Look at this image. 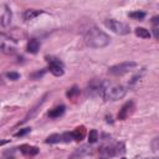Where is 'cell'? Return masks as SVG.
Returning <instances> with one entry per match:
<instances>
[{
	"label": "cell",
	"mask_w": 159,
	"mask_h": 159,
	"mask_svg": "<svg viewBox=\"0 0 159 159\" xmlns=\"http://www.w3.org/2000/svg\"><path fill=\"white\" fill-rule=\"evenodd\" d=\"M9 159H12V158H9Z\"/></svg>",
	"instance_id": "83f0119b"
},
{
	"label": "cell",
	"mask_w": 159,
	"mask_h": 159,
	"mask_svg": "<svg viewBox=\"0 0 159 159\" xmlns=\"http://www.w3.org/2000/svg\"><path fill=\"white\" fill-rule=\"evenodd\" d=\"M147 159H158L157 157H154V158H147Z\"/></svg>",
	"instance_id": "484cf974"
},
{
	"label": "cell",
	"mask_w": 159,
	"mask_h": 159,
	"mask_svg": "<svg viewBox=\"0 0 159 159\" xmlns=\"http://www.w3.org/2000/svg\"><path fill=\"white\" fill-rule=\"evenodd\" d=\"M144 16H145V12H143V11H133V12H129V17H132L134 20H142V19H144Z\"/></svg>",
	"instance_id": "d6986e66"
},
{
	"label": "cell",
	"mask_w": 159,
	"mask_h": 159,
	"mask_svg": "<svg viewBox=\"0 0 159 159\" xmlns=\"http://www.w3.org/2000/svg\"><path fill=\"white\" fill-rule=\"evenodd\" d=\"M61 140H62L61 134H51L50 137H47L46 143H48V144H53V143H60Z\"/></svg>",
	"instance_id": "ac0fdd59"
},
{
	"label": "cell",
	"mask_w": 159,
	"mask_h": 159,
	"mask_svg": "<svg viewBox=\"0 0 159 159\" xmlns=\"http://www.w3.org/2000/svg\"><path fill=\"white\" fill-rule=\"evenodd\" d=\"M30 130H31V128H24V129H20L19 132L15 133V137H22V135L30 133Z\"/></svg>",
	"instance_id": "cb8c5ba5"
},
{
	"label": "cell",
	"mask_w": 159,
	"mask_h": 159,
	"mask_svg": "<svg viewBox=\"0 0 159 159\" xmlns=\"http://www.w3.org/2000/svg\"><path fill=\"white\" fill-rule=\"evenodd\" d=\"M42 11L41 10H34V9H29L24 12V19L26 21H30V20H34L35 17H37L39 15H41Z\"/></svg>",
	"instance_id": "5bb4252c"
},
{
	"label": "cell",
	"mask_w": 159,
	"mask_h": 159,
	"mask_svg": "<svg viewBox=\"0 0 159 159\" xmlns=\"http://www.w3.org/2000/svg\"><path fill=\"white\" fill-rule=\"evenodd\" d=\"M135 35L139 36V37H142V39H149L150 37L149 30H147L144 27H137L135 29Z\"/></svg>",
	"instance_id": "e0dca14e"
},
{
	"label": "cell",
	"mask_w": 159,
	"mask_h": 159,
	"mask_svg": "<svg viewBox=\"0 0 159 159\" xmlns=\"http://www.w3.org/2000/svg\"><path fill=\"white\" fill-rule=\"evenodd\" d=\"M84 135H86V129H84V127H77V128L72 132V137H73V139L77 140V142L82 140V139L84 138Z\"/></svg>",
	"instance_id": "9a60e30c"
},
{
	"label": "cell",
	"mask_w": 159,
	"mask_h": 159,
	"mask_svg": "<svg viewBox=\"0 0 159 159\" xmlns=\"http://www.w3.org/2000/svg\"><path fill=\"white\" fill-rule=\"evenodd\" d=\"M46 58H47V62H48V70H50V72L53 76H57V77L62 76L63 75V63L58 58L52 57V56L46 57Z\"/></svg>",
	"instance_id": "52a82bcc"
},
{
	"label": "cell",
	"mask_w": 159,
	"mask_h": 159,
	"mask_svg": "<svg viewBox=\"0 0 159 159\" xmlns=\"http://www.w3.org/2000/svg\"><path fill=\"white\" fill-rule=\"evenodd\" d=\"M20 150H21V153H24L26 155H36L39 153V149L36 147H31V145H26V144L21 145Z\"/></svg>",
	"instance_id": "2e32d148"
},
{
	"label": "cell",
	"mask_w": 159,
	"mask_h": 159,
	"mask_svg": "<svg viewBox=\"0 0 159 159\" xmlns=\"http://www.w3.org/2000/svg\"><path fill=\"white\" fill-rule=\"evenodd\" d=\"M39 48H40V41L36 39H31L26 45V50L30 53H36L39 51Z\"/></svg>",
	"instance_id": "8fae6325"
},
{
	"label": "cell",
	"mask_w": 159,
	"mask_h": 159,
	"mask_svg": "<svg viewBox=\"0 0 159 159\" xmlns=\"http://www.w3.org/2000/svg\"><path fill=\"white\" fill-rule=\"evenodd\" d=\"M119 153H124L123 144H108L99 149V159H109Z\"/></svg>",
	"instance_id": "277c9868"
},
{
	"label": "cell",
	"mask_w": 159,
	"mask_h": 159,
	"mask_svg": "<svg viewBox=\"0 0 159 159\" xmlns=\"http://www.w3.org/2000/svg\"><path fill=\"white\" fill-rule=\"evenodd\" d=\"M6 77H7L9 80L16 81V80H19V78H20V75H19L17 72H9V73L6 75Z\"/></svg>",
	"instance_id": "603a6c76"
},
{
	"label": "cell",
	"mask_w": 159,
	"mask_h": 159,
	"mask_svg": "<svg viewBox=\"0 0 159 159\" xmlns=\"http://www.w3.org/2000/svg\"><path fill=\"white\" fill-rule=\"evenodd\" d=\"M122 159H125V158H122Z\"/></svg>",
	"instance_id": "4316f807"
},
{
	"label": "cell",
	"mask_w": 159,
	"mask_h": 159,
	"mask_svg": "<svg viewBox=\"0 0 159 159\" xmlns=\"http://www.w3.org/2000/svg\"><path fill=\"white\" fill-rule=\"evenodd\" d=\"M46 97H47V94H45V96H43V98H41V101H40V102H39V103H37V104H36V106H35V107H34V108H32V109H31V111L27 113V116L24 118V120H22L21 123H25V122H27L29 119H31V118H32V117H34V116L37 113V111H39V107H40V106H41V104L45 102V98H46Z\"/></svg>",
	"instance_id": "7c38bea8"
},
{
	"label": "cell",
	"mask_w": 159,
	"mask_h": 159,
	"mask_svg": "<svg viewBox=\"0 0 159 159\" xmlns=\"http://www.w3.org/2000/svg\"><path fill=\"white\" fill-rule=\"evenodd\" d=\"M78 93H80V88H78L77 86H73L72 88H70V89L67 91V93H66V94H67V97H68V98H73V97H76Z\"/></svg>",
	"instance_id": "ffe728a7"
},
{
	"label": "cell",
	"mask_w": 159,
	"mask_h": 159,
	"mask_svg": "<svg viewBox=\"0 0 159 159\" xmlns=\"http://www.w3.org/2000/svg\"><path fill=\"white\" fill-rule=\"evenodd\" d=\"M109 36L98 27H91L84 35V42L92 48H102L109 43Z\"/></svg>",
	"instance_id": "6da1fadb"
},
{
	"label": "cell",
	"mask_w": 159,
	"mask_h": 159,
	"mask_svg": "<svg viewBox=\"0 0 159 159\" xmlns=\"http://www.w3.org/2000/svg\"><path fill=\"white\" fill-rule=\"evenodd\" d=\"M127 93V88L122 84L116 83H103L101 96L106 101H118L122 99Z\"/></svg>",
	"instance_id": "7a4b0ae2"
},
{
	"label": "cell",
	"mask_w": 159,
	"mask_h": 159,
	"mask_svg": "<svg viewBox=\"0 0 159 159\" xmlns=\"http://www.w3.org/2000/svg\"><path fill=\"white\" fill-rule=\"evenodd\" d=\"M91 153H92V148L88 147V145H83V147L76 149V150L72 153V155H71L70 159H80V158H82V157H84V155H88V154H91Z\"/></svg>",
	"instance_id": "30bf717a"
},
{
	"label": "cell",
	"mask_w": 159,
	"mask_h": 159,
	"mask_svg": "<svg viewBox=\"0 0 159 159\" xmlns=\"http://www.w3.org/2000/svg\"><path fill=\"white\" fill-rule=\"evenodd\" d=\"M11 17H12V14L10 7L7 5H0V26L2 27L9 26L11 22Z\"/></svg>",
	"instance_id": "ba28073f"
},
{
	"label": "cell",
	"mask_w": 159,
	"mask_h": 159,
	"mask_svg": "<svg viewBox=\"0 0 159 159\" xmlns=\"http://www.w3.org/2000/svg\"><path fill=\"white\" fill-rule=\"evenodd\" d=\"M137 67V63L133 62V61H127V62H122V63H118V65H114L112 66L108 72L111 75H114V76H120V75H124V73H128L130 71H133L134 68Z\"/></svg>",
	"instance_id": "8992f818"
},
{
	"label": "cell",
	"mask_w": 159,
	"mask_h": 159,
	"mask_svg": "<svg viewBox=\"0 0 159 159\" xmlns=\"http://www.w3.org/2000/svg\"><path fill=\"white\" fill-rule=\"evenodd\" d=\"M61 138H62V142H65V143H70V142L73 139V137H72V132H71V133H70V132H66V133L61 134Z\"/></svg>",
	"instance_id": "7402d4cb"
},
{
	"label": "cell",
	"mask_w": 159,
	"mask_h": 159,
	"mask_svg": "<svg viewBox=\"0 0 159 159\" xmlns=\"http://www.w3.org/2000/svg\"><path fill=\"white\" fill-rule=\"evenodd\" d=\"M98 140V132L96 129H92L88 134V142L89 143H96Z\"/></svg>",
	"instance_id": "44dd1931"
},
{
	"label": "cell",
	"mask_w": 159,
	"mask_h": 159,
	"mask_svg": "<svg viewBox=\"0 0 159 159\" xmlns=\"http://www.w3.org/2000/svg\"><path fill=\"white\" fill-rule=\"evenodd\" d=\"M104 25L112 30L114 34H118V35H127L129 34L130 29H129V25H127L125 22H122V21H118V20H114V19H108L104 21Z\"/></svg>",
	"instance_id": "5b68a950"
},
{
	"label": "cell",
	"mask_w": 159,
	"mask_h": 159,
	"mask_svg": "<svg viewBox=\"0 0 159 159\" xmlns=\"http://www.w3.org/2000/svg\"><path fill=\"white\" fill-rule=\"evenodd\" d=\"M16 50H17L16 41L12 37L7 36L6 34L0 32V51L7 55H12L16 52Z\"/></svg>",
	"instance_id": "3957f363"
},
{
	"label": "cell",
	"mask_w": 159,
	"mask_h": 159,
	"mask_svg": "<svg viewBox=\"0 0 159 159\" xmlns=\"http://www.w3.org/2000/svg\"><path fill=\"white\" fill-rule=\"evenodd\" d=\"M63 112H65V106H63V104L56 106V107H53L52 109H50L48 117H50V118H58L60 116L63 114Z\"/></svg>",
	"instance_id": "4fadbf2b"
},
{
	"label": "cell",
	"mask_w": 159,
	"mask_h": 159,
	"mask_svg": "<svg viewBox=\"0 0 159 159\" xmlns=\"http://www.w3.org/2000/svg\"><path fill=\"white\" fill-rule=\"evenodd\" d=\"M133 111H134V102L133 101L127 102L119 109V112H118V119H125V118H128L133 113Z\"/></svg>",
	"instance_id": "9c48e42d"
},
{
	"label": "cell",
	"mask_w": 159,
	"mask_h": 159,
	"mask_svg": "<svg viewBox=\"0 0 159 159\" xmlns=\"http://www.w3.org/2000/svg\"><path fill=\"white\" fill-rule=\"evenodd\" d=\"M157 142H158V138L154 139V143H153V149L154 150H158V147H157Z\"/></svg>",
	"instance_id": "d4e9b609"
}]
</instances>
